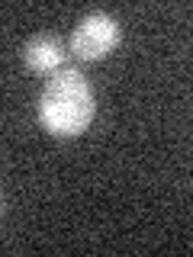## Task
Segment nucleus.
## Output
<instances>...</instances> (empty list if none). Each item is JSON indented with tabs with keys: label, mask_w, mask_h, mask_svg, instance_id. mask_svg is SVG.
<instances>
[{
	"label": "nucleus",
	"mask_w": 193,
	"mask_h": 257,
	"mask_svg": "<svg viewBox=\"0 0 193 257\" xmlns=\"http://www.w3.org/2000/svg\"><path fill=\"white\" fill-rule=\"evenodd\" d=\"M93 119V90L74 68H61L48 77L39 100V122L58 139H74Z\"/></svg>",
	"instance_id": "f257e3e1"
},
{
	"label": "nucleus",
	"mask_w": 193,
	"mask_h": 257,
	"mask_svg": "<svg viewBox=\"0 0 193 257\" xmlns=\"http://www.w3.org/2000/svg\"><path fill=\"white\" fill-rule=\"evenodd\" d=\"M119 39H123L119 23L110 13H87L71 36V52L80 61H100L119 45Z\"/></svg>",
	"instance_id": "f03ea898"
},
{
	"label": "nucleus",
	"mask_w": 193,
	"mask_h": 257,
	"mask_svg": "<svg viewBox=\"0 0 193 257\" xmlns=\"http://www.w3.org/2000/svg\"><path fill=\"white\" fill-rule=\"evenodd\" d=\"M23 61L39 74H55L64 64V45L52 36H36L23 45Z\"/></svg>",
	"instance_id": "7ed1b4c3"
},
{
	"label": "nucleus",
	"mask_w": 193,
	"mask_h": 257,
	"mask_svg": "<svg viewBox=\"0 0 193 257\" xmlns=\"http://www.w3.org/2000/svg\"><path fill=\"white\" fill-rule=\"evenodd\" d=\"M0 215H4V199H0Z\"/></svg>",
	"instance_id": "20e7f679"
}]
</instances>
